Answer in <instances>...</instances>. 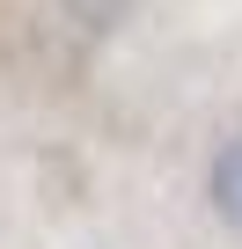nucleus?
<instances>
[{
  "mask_svg": "<svg viewBox=\"0 0 242 249\" xmlns=\"http://www.w3.org/2000/svg\"><path fill=\"white\" fill-rule=\"evenodd\" d=\"M205 198H213L220 227H227V234H242V132L213 154V169H205Z\"/></svg>",
  "mask_w": 242,
  "mask_h": 249,
  "instance_id": "nucleus-1",
  "label": "nucleus"
}]
</instances>
